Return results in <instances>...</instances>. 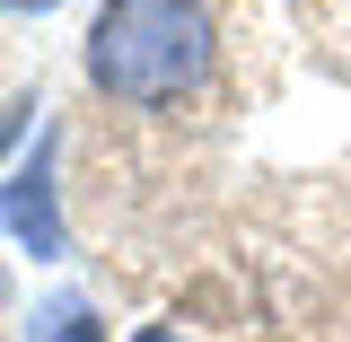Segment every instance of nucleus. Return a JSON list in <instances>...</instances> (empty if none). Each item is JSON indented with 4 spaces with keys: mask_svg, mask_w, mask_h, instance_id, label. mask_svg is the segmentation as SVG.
Instances as JSON below:
<instances>
[{
    "mask_svg": "<svg viewBox=\"0 0 351 342\" xmlns=\"http://www.w3.org/2000/svg\"><path fill=\"white\" fill-rule=\"evenodd\" d=\"M9 237H18V246H27L36 263H53V255H62V219H53V184H44V158L9 175Z\"/></svg>",
    "mask_w": 351,
    "mask_h": 342,
    "instance_id": "obj_2",
    "label": "nucleus"
},
{
    "mask_svg": "<svg viewBox=\"0 0 351 342\" xmlns=\"http://www.w3.org/2000/svg\"><path fill=\"white\" fill-rule=\"evenodd\" d=\"M211 9L202 0H106L88 27V80L123 106H176L211 71Z\"/></svg>",
    "mask_w": 351,
    "mask_h": 342,
    "instance_id": "obj_1",
    "label": "nucleus"
},
{
    "mask_svg": "<svg viewBox=\"0 0 351 342\" xmlns=\"http://www.w3.org/2000/svg\"><path fill=\"white\" fill-rule=\"evenodd\" d=\"M9 9H62V0H9Z\"/></svg>",
    "mask_w": 351,
    "mask_h": 342,
    "instance_id": "obj_4",
    "label": "nucleus"
},
{
    "mask_svg": "<svg viewBox=\"0 0 351 342\" xmlns=\"http://www.w3.org/2000/svg\"><path fill=\"white\" fill-rule=\"evenodd\" d=\"M27 342H106V334H97V316H88V299H80V290H53V299L36 307Z\"/></svg>",
    "mask_w": 351,
    "mask_h": 342,
    "instance_id": "obj_3",
    "label": "nucleus"
},
{
    "mask_svg": "<svg viewBox=\"0 0 351 342\" xmlns=\"http://www.w3.org/2000/svg\"><path fill=\"white\" fill-rule=\"evenodd\" d=\"M141 342H176V334H141Z\"/></svg>",
    "mask_w": 351,
    "mask_h": 342,
    "instance_id": "obj_5",
    "label": "nucleus"
}]
</instances>
